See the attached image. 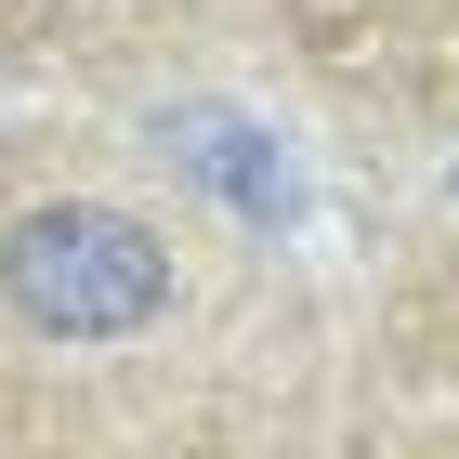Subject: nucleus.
<instances>
[{"instance_id": "nucleus-1", "label": "nucleus", "mask_w": 459, "mask_h": 459, "mask_svg": "<svg viewBox=\"0 0 459 459\" xmlns=\"http://www.w3.org/2000/svg\"><path fill=\"white\" fill-rule=\"evenodd\" d=\"M316 289L171 132H0V446L13 459H328Z\"/></svg>"}, {"instance_id": "nucleus-2", "label": "nucleus", "mask_w": 459, "mask_h": 459, "mask_svg": "<svg viewBox=\"0 0 459 459\" xmlns=\"http://www.w3.org/2000/svg\"><path fill=\"white\" fill-rule=\"evenodd\" d=\"M342 433H354V459H459V237L394 263Z\"/></svg>"}, {"instance_id": "nucleus-3", "label": "nucleus", "mask_w": 459, "mask_h": 459, "mask_svg": "<svg viewBox=\"0 0 459 459\" xmlns=\"http://www.w3.org/2000/svg\"><path fill=\"white\" fill-rule=\"evenodd\" d=\"M276 0H0V66L66 79V92H132V79L211 66Z\"/></svg>"}, {"instance_id": "nucleus-4", "label": "nucleus", "mask_w": 459, "mask_h": 459, "mask_svg": "<svg viewBox=\"0 0 459 459\" xmlns=\"http://www.w3.org/2000/svg\"><path fill=\"white\" fill-rule=\"evenodd\" d=\"M0 459H13V446H0Z\"/></svg>"}]
</instances>
